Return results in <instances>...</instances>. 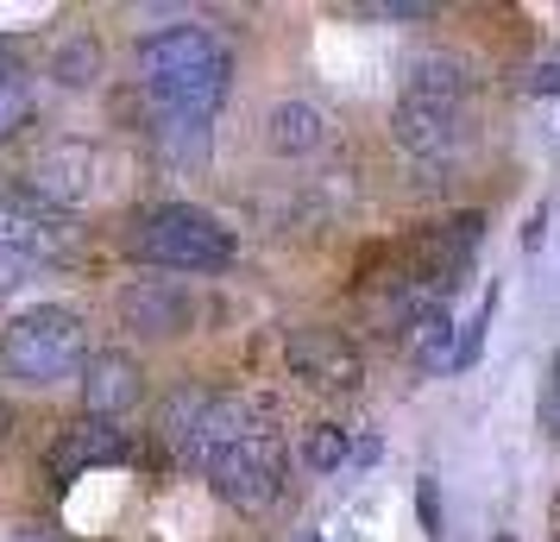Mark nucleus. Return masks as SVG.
Instances as JSON below:
<instances>
[{"instance_id":"obj_1","label":"nucleus","mask_w":560,"mask_h":542,"mask_svg":"<svg viewBox=\"0 0 560 542\" xmlns=\"http://www.w3.org/2000/svg\"><path fill=\"white\" fill-rule=\"evenodd\" d=\"M390 132L416 164H459L479 139V114H472V82L454 57H422L409 70L404 95H397V114H390Z\"/></svg>"},{"instance_id":"obj_2","label":"nucleus","mask_w":560,"mask_h":542,"mask_svg":"<svg viewBox=\"0 0 560 542\" xmlns=\"http://www.w3.org/2000/svg\"><path fill=\"white\" fill-rule=\"evenodd\" d=\"M139 77H145V95L158 102V114L214 120L233 77V57L208 26H164L152 38H139Z\"/></svg>"},{"instance_id":"obj_3","label":"nucleus","mask_w":560,"mask_h":542,"mask_svg":"<svg viewBox=\"0 0 560 542\" xmlns=\"http://www.w3.org/2000/svg\"><path fill=\"white\" fill-rule=\"evenodd\" d=\"M132 253L145 265H171V272H228L233 265V233L189 203H164L152 215H139L132 228Z\"/></svg>"},{"instance_id":"obj_4","label":"nucleus","mask_w":560,"mask_h":542,"mask_svg":"<svg viewBox=\"0 0 560 542\" xmlns=\"http://www.w3.org/2000/svg\"><path fill=\"white\" fill-rule=\"evenodd\" d=\"M0 360L13 379H26V385H57V379H70L82 366V322L77 310H63V303H38V310L13 315L7 322V335H0Z\"/></svg>"},{"instance_id":"obj_5","label":"nucleus","mask_w":560,"mask_h":542,"mask_svg":"<svg viewBox=\"0 0 560 542\" xmlns=\"http://www.w3.org/2000/svg\"><path fill=\"white\" fill-rule=\"evenodd\" d=\"M202 473L233 511H265V505H278V492H283V441H278V429L258 416L246 436H233L228 448L208 454Z\"/></svg>"},{"instance_id":"obj_6","label":"nucleus","mask_w":560,"mask_h":542,"mask_svg":"<svg viewBox=\"0 0 560 542\" xmlns=\"http://www.w3.org/2000/svg\"><path fill=\"white\" fill-rule=\"evenodd\" d=\"M283 360L315 391H359V379H365V360L340 328H296L283 341Z\"/></svg>"},{"instance_id":"obj_7","label":"nucleus","mask_w":560,"mask_h":542,"mask_svg":"<svg viewBox=\"0 0 560 542\" xmlns=\"http://www.w3.org/2000/svg\"><path fill=\"white\" fill-rule=\"evenodd\" d=\"M95 171H102L95 146L63 139V146H51V152L32 158L26 189H32V203H45V208H77V203H89V196H95Z\"/></svg>"},{"instance_id":"obj_8","label":"nucleus","mask_w":560,"mask_h":542,"mask_svg":"<svg viewBox=\"0 0 560 542\" xmlns=\"http://www.w3.org/2000/svg\"><path fill=\"white\" fill-rule=\"evenodd\" d=\"M120 322L139 335H183L196 322V297L171 278H139V285L120 290Z\"/></svg>"},{"instance_id":"obj_9","label":"nucleus","mask_w":560,"mask_h":542,"mask_svg":"<svg viewBox=\"0 0 560 542\" xmlns=\"http://www.w3.org/2000/svg\"><path fill=\"white\" fill-rule=\"evenodd\" d=\"M139 360L132 354H120V347H102V354H89L82 360V411L89 416H120V411H132L139 404Z\"/></svg>"},{"instance_id":"obj_10","label":"nucleus","mask_w":560,"mask_h":542,"mask_svg":"<svg viewBox=\"0 0 560 542\" xmlns=\"http://www.w3.org/2000/svg\"><path fill=\"white\" fill-rule=\"evenodd\" d=\"M132 441L114 429V423H102V416H89V423H77V429H63L51 448V473L57 480H77V473H89V466H114L127 461Z\"/></svg>"},{"instance_id":"obj_11","label":"nucleus","mask_w":560,"mask_h":542,"mask_svg":"<svg viewBox=\"0 0 560 542\" xmlns=\"http://www.w3.org/2000/svg\"><path fill=\"white\" fill-rule=\"evenodd\" d=\"M0 253H26L32 265L38 258H57L63 253V228L38 203H20V196L0 189Z\"/></svg>"},{"instance_id":"obj_12","label":"nucleus","mask_w":560,"mask_h":542,"mask_svg":"<svg viewBox=\"0 0 560 542\" xmlns=\"http://www.w3.org/2000/svg\"><path fill=\"white\" fill-rule=\"evenodd\" d=\"M265 139H271L278 158H308L328 146V120H322L315 102H278L265 114Z\"/></svg>"},{"instance_id":"obj_13","label":"nucleus","mask_w":560,"mask_h":542,"mask_svg":"<svg viewBox=\"0 0 560 542\" xmlns=\"http://www.w3.org/2000/svg\"><path fill=\"white\" fill-rule=\"evenodd\" d=\"M409 360L422 366V372H459V366H466V328H459L447 310L422 315V322L409 328Z\"/></svg>"},{"instance_id":"obj_14","label":"nucleus","mask_w":560,"mask_h":542,"mask_svg":"<svg viewBox=\"0 0 560 542\" xmlns=\"http://www.w3.org/2000/svg\"><path fill=\"white\" fill-rule=\"evenodd\" d=\"M152 146L171 158V164H202L208 158V120H196V114H158Z\"/></svg>"},{"instance_id":"obj_15","label":"nucleus","mask_w":560,"mask_h":542,"mask_svg":"<svg viewBox=\"0 0 560 542\" xmlns=\"http://www.w3.org/2000/svg\"><path fill=\"white\" fill-rule=\"evenodd\" d=\"M208 404H214V391L202 385H183L171 404H164V416H158V429H164V441L177 448V454H189V441H196V429H202Z\"/></svg>"},{"instance_id":"obj_16","label":"nucleus","mask_w":560,"mask_h":542,"mask_svg":"<svg viewBox=\"0 0 560 542\" xmlns=\"http://www.w3.org/2000/svg\"><path fill=\"white\" fill-rule=\"evenodd\" d=\"M51 77L63 82V89H89V82L102 77V45L89 38V32H77V38H63L51 57Z\"/></svg>"},{"instance_id":"obj_17","label":"nucleus","mask_w":560,"mask_h":542,"mask_svg":"<svg viewBox=\"0 0 560 542\" xmlns=\"http://www.w3.org/2000/svg\"><path fill=\"white\" fill-rule=\"evenodd\" d=\"M353 454V441H347V429H334V423H322V429H308L303 441V461L315 466V473H334V466Z\"/></svg>"},{"instance_id":"obj_18","label":"nucleus","mask_w":560,"mask_h":542,"mask_svg":"<svg viewBox=\"0 0 560 542\" xmlns=\"http://www.w3.org/2000/svg\"><path fill=\"white\" fill-rule=\"evenodd\" d=\"M26 120H32V82L26 77H7V82H0V139H13Z\"/></svg>"},{"instance_id":"obj_19","label":"nucleus","mask_w":560,"mask_h":542,"mask_svg":"<svg viewBox=\"0 0 560 542\" xmlns=\"http://www.w3.org/2000/svg\"><path fill=\"white\" fill-rule=\"evenodd\" d=\"M416 505H422V530H429V537H441V486H434V473H422Z\"/></svg>"},{"instance_id":"obj_20","label":"nucleus","mask_w":560,"mask_h":542,"mask_svg":"<svg viewBox=\"0 0 560 542\" xmlns=\"http://www.w3.org/2000/svg\"><path fill=\"white\" fill-rule=\"evenodd\" d=\"M32 278V258L26 253H0V297H7V290H20Z\"/></svg>"},{"instance_id":"obj_21","label":"nucleus","mask_w":560,"mask_h":542,"mask_svg":"<svg viewBox=\"0 0 560 542\" xmlns=\"http://www.w3.org/2000/svg\"><path fill=\"white\" fill-rule=\"evenodd\" d=\"M529 89H535V95H560V51H555V57H541V64H535Z\"/></svg>"},{"instance_id":"obj_22","label":"nucleus","mask_w":560,"mask_h":542,"mask_svg":"<svg viewBox=\"0 0 560 542\" xmlns=\"http://www.w3.org/2000/svg\"><path fill=\"white\" fill-rule=\"evenodd\" d=\"M541 429L560 441V397H541Z\"/></svg>"},{"instance_id":"obj_23","label":"nucleus","mask_w":560,"mask_h":542,"mask_svg":"<svg viewBox=\"0 0 560 542\" xmlns=\"http://www.w3.org/2000/svg\"><path fill=\"white\" fill-rule=\"evenodd\" d=\"M13 436V411H7V397H0V441Z\"/></svg>"},{"instance_id":"obj_24","label":"nucleus","mask_w":560,"mask_h":542,"mask_svg":"<svg viewBox=\"0 0 560 542\" xmlns=\"http://www.w3.org/2000/svg\"><path fill=\"white\" fill-rule=\"evenodd\" d=\"M548 397H560V354H555V366H548Z\"/></svg>"},{"instance_id":"obj_25","label":"nucleus","mask_w":560,"mask_h":542,"mask_svg":"<svg viewBox=\"0 0 560 542\" xmlns=\"http://www.w3.org/2000/svg\"><path fill=\"white\" fill-rule=\"evenodd\" d=\"M13 542H51V537H38V530H20V537H13Z\"/></svg>"},{"instance_id":"obj_26","label":"nucleus","mask_w":560,"mask_h":542,"mask_svg":"<svg viewBox=\"0 0 560 542\" xmlns=\"http://www.w3.org/2000/svg\"><path fill=\"white\" fill-rule=\"evenodd\" d=\"M491 542H516V537H510V530H504V537H491Z\"/></svg>"}]
</instances>
